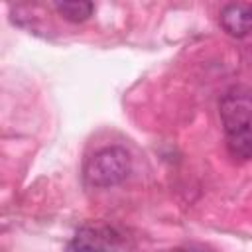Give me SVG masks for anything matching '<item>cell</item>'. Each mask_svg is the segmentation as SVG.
Masks as SVG:
<instances>
[{"mask_svg":"<svg viewBox=\"0 0 252 252\" xmlns=\"http://www.w3.org/2000/svg\"><path fill=\"white\" fill-rule=\"evenodd\" d=\"M175 252H211V250H207L203 246H185V248H177Z\"/></svg>","mask_w":252,"mask_h":252,"instance_id":"7","label":"cell"},{"mask_svg":"<svg viewBox=\"0 0 252 252\" xmlns=\"http://www.w3.org/2000/svg\"><path fill=\"white\" fill-rule=\"evenodd\" d=\"M220 28L232 37H244L252 32V4H228L220 12Z\"/></svg>","mask_w":252,"mask_h":252,"instance_id":"4","label":"cell"},{"mask_svg":"<svg viewBox=\"0 0 252 252\" xmlns=\"http://www.w3.org/2000/svg\"><path fill=\"white\" fill-rule=\"evenodd\" d=\"M53 6L61 18H65L67 22H75V24L89 20L94 12V4L87 0H63V2H55Z\"/></svg>","mask_w":252,"mask_h":252,"instance_id":"5","label":"cell"},{"mask_svg":"<svg viewBox=\"0 0 252 252\" xmlns=\"http://www.w3.org/2000/svg\"><path fill=\"white\" fill-rule=\"evenodd\" d=\"M120 244V234L104 224H85L81 226L71 242L69 252H114Z\"/></svg>","mask_w":252,"mask_h":252,"instance_id":"3","label":"cell"},{"mask_svg":"<svg viewBox=\"0 0 252 252\" xmlns=\"http://www.w3.org/2000/svg\"><path fill=\"white\" fill-rule=\"evenodd\" d=\"M226 148L234 158L250 159L252 158V126L226 134Z\"/></svg>","mask_w":252,"mask_h":252,"instance_id":"6","label":"cell"},{"mask_svg":"<svg viewBox=\"0 0 252 252\" xmlns=\"http://www.w3.org/2000/svg\"><path fill=\"white\" fill-rule=\"evenodd\" d=\"M220 122L226 134L252 126V89L238 85L220 98Z\"/></svg>","mask_w":252,"mask_h":252,"instance_id":"2","label":"cell"},{"mask_svg":"<svg viewBox=\"0 0 252 252\" xmlns=\"http://www.w3.org/2000/svg\"><path fill=\"white\" fill-rule=\"evenodd\" d=\"M130 169V154L120 146H106L89 158L85 177L93 187H114L128 177Z\"/></svg>","mask_w":252,"mask_h":252,"instance_id":"1","label":"cell"}]
</instances>
